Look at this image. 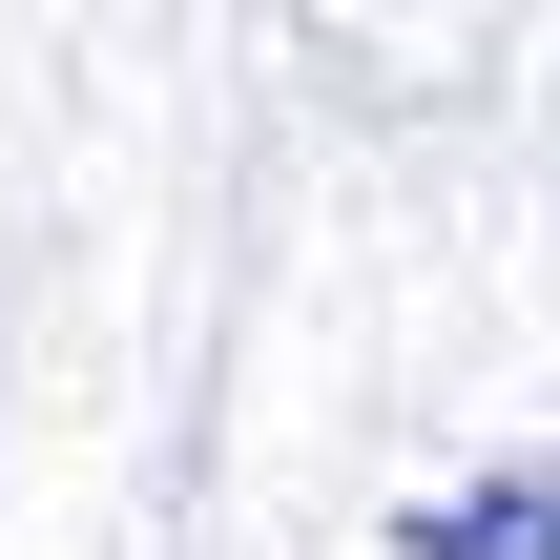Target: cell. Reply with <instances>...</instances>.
Segmentation results:
<instances>
[{
	"instance_id": "1",
	"label": "cell",
	"mask_w": 560,
	"mask_h": 560,
	"mask_svg": "<svg viewBox=\"0 0 560 560\" xmlns=\"http://www.w3.org/2000/svg\"><path fill=\"white\" fill-rule=\"evenodd\" d=\"M416 560H560V478H478V499H436Z\"/></svg>"
}]
</instances>
